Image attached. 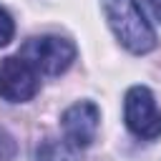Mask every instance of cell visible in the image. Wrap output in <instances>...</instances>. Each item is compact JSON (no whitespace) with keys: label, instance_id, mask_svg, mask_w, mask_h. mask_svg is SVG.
Returning <instances> with one entry per match:
<instances>
[{"label":"cell","instance_id":"obj_1","mask_svg":"<svg viewBox=\"0 0 161 161\" xmlns=\"http://www.w3.org/2000/svg\"><path fill=\"white\" fill-rule=\"evenodd\" d=\"M101 8L113 35L126 50L143 55L156 48V33L146 20L138 0H101Z\"/></svg>","mask_w":161,"mask_h":161},{"label":"cell","instance_id":"obj_2","mask_svg":"<svg viewBox=\"0 0 161 161\" xmlns=\"http://www.w3.org/2000/svg\"><path fill=\"white\" fill-rule=\"evenodd\" d=\"M18 55H23L40 75H60L73 65L75 45L63 35H35L23 43Z\"/></svg>","mask_w":161,"mask_h":161},{"label":"cell","instance_id":"obj_3","mask_svg":"<svg viewBox=\"0 0 161 161\" xmlns=\"http://www.w3.org/2000/svg\"><path fill=\"white\" fill-rule=\"evenodd\" d=\"M123 118L128 131L143 141H153L161 136V111L156 108V98L146 86H131L126 91Z\"/></svg>","mask_w":161,"mask_h":161},{"label":"cell","instance_id":"obj_4","mask_svg":"<svg viewBox=\"0 0 161 161\" xmlns=\"http://www.w3.org/2000/svg\"><path fill=\"white\" fill-rule=\"evenodd\" d=\"M40 88V73L23 58L8 55L0 60V98L8 103H25Z\"/></svg>","mask_w":161,"mask_h":161},{"label":"cell","instance_id":"obj_5","mask_svg":"<svg viewBox=\"0 0 161 161\" xmlns=\"http://www.w3.org/2000/svg\"><path fill=\"white\" fill-rule=\"evenodd\" d=\"M98 123H101V111L93 101H78L68 106L60 116L63 136L73 148H88L96 141Z\"/></svg>","mask_w":161,"mask_h":161},{"label":"cell","instance_id":"obj_6","mask_svg":"<svg viewBox=\"0 0 161 161\" xmlns=\"http://www.w3.org/2000/svg\"><path fill=\"white\" fill-rule=\"evenodd\" d=\"M70 148H73V146H68V141L45 138V141H40L38 148H35V161H73Z\"/></svg>","mask_w":161,"mask_h":161},{"label":"cell","instance_id":"obj_7","mask_svg":"<svg viewBox=\"0 0 161 161\" xmlns=\"http://www.w3.org/2000/svg\"><path fill=\"white\" fill-rule=\"evenodd\" d=\"M13 35H15V20L5 8H0V48L8 45L13 40Z\"/></svg>","mask_w":161,"mask_h":161},{"label":"cell","instance_id":"obj_8","mask_svg":"<svg viewBox=\"0 0 161 161\" xmlns=\"http://www.w3.org/2000/svg\"><path fill=\"white\" fill-rule=\"evenodd\" d=\"M13 156H15V138L5 128H0V161H13Z\"/></svg>","mask_w":161,"mask_h":161},{"label":"cell","instance_id":"obj_9","mask_svg":"<svg viewBox=\"0 0 161 161\" xmlns=\"http://www.w3.org/2000/svg\"><path fill=\"white\" fill-rule=\"evenodd\" d=\"M148 3V8H151V13H153V18L161 23V0H146Z\"/></svg>","mask_w":161,"mask_h":161}]
</instances>
